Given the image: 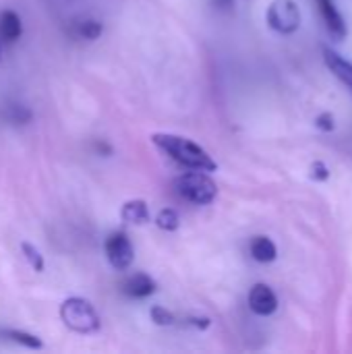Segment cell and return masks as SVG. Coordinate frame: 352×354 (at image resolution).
<instances>
[{"label": "cell", "instance_id": "cell-12", "mask_svg": "<svg viewBox=\"0 0 352 354\" xmlns=\"http://www.w3.org/2000/svg\"><path fill=\"white\" fill-rule=\"evenodd\" d=\"M251 255L259 263H272L278 257V249L272 239L268 236H255L251 241Z\"/></svg>", "mask_w": 352, "mask_h": 354}, {"label": "cell", "instance_id": "cell-8", "mask_svg": "<svg viewBox=\"0 0 352 354\" xmlns=\"http://www.w3.org/2000/svg\"><path fill=\"white\" fill-rule=\"evenodd\" d=\"M156 290H158L156 280L149 274H143V272H135L122 282V292L127 297H131V299H147Z\"/></svg>", "mask_w": 352, "mask_h": 354}, {"label": "cell", "instance_id": "cell-16", "mask_svg": "<svg viewBox=\"0 0 352 354\" xmlns=\"http://www.w3.org/2000/svg\"><path fill=\"white\" fill-rule=\"evenodd\" d=\"M31 110L23 104H8L6 110H4V118L10 122V124H27L31 120Z\"/></svg>", "mask_w": 352, "mask_h": 354}, {"label": "cell", "instance_id": "cell-6", "mask_svg": "<svg viewBox=\"0 0 352 354\" xmlns=\"http://www.w3.org/2000/svg\"><path fill=\"white\" fill-rule=\"evenodd\" d=\"M249 309L259 317H270L278 309V297L268 284H255L249 290Z\"/></svg>", "mask_w": 352, "mask_h": 354}, {"label": "cell", "instance_id": "cell-10", "mask_svg": "<svg viewBox=\"0 0 352 354\" xmlns=\"http://www.w3.org/2000/svg\"><path fill=\"white\" fill-rule=\"evenodd\" d=\"M324 60H326V64H328V68L334 73V77L338 79V81H342L349 89L352 91V62L351 60H346V58H342L338 52H334V50H330V48H326L324 50Z\"/></svg>", "mask_w": 352, "mask_h": 354}, {"label": "cell", "instance_id": "cell-5", "mask_svg": "<svg viewBox=\"0 0 352 354\" xmlns=\"http://www.w3.org/2000/svg\"><path fill=\"white\" fill-rule=\"evenodd\" d=\"M104 251L106 257L110 261V266L118 272H124L133 266L135 261V249L131 239L124 232H112L106 243H104Z\"/></svg>", "mask_w": 352, "mask_h": 354}, {"label": "cell", "instance_id": "cell-17", "mask_svg": "<svg viewBox=\"0 0 352 354\" xmlns=\"http://www.w3.org/2000/svg\"><path fill=\"white\" fill-rule=\"evenodd\" d=\"M21 253H23V257L27 259V263L35 270V272H44V255L39 253V249H35V245H31V243H27V241H23L21 243Z\"/></svg>", "mask_w": 352, "mask_h": 354}, {"label": "cell", "instance_id": "cell-22", "mask_svg": "<svg viewBox=\"0 0 352 354\" xmlns=\"http://www.w3.org/2000/svg\"><path fill=\"white\" fill-rule=\"evenodd\" d=\"M216 4H218V6H230L232 0H216Z\"/></svg>", "mask_w": 352, "mask_h": 354}, {"label": "cell", "instance_id": "cell-4", "mask_svg": "<svg viewBox=\"0 0 352 354\" xmlns=\"http://www.w3.org/2000/svg\"><path fill=\"white\" fill-rule=\"evenodd\" d=\"M270 29L280 35H293L301 27V10L295 0H272L266 12Z\"/></svg>", "mask_w": 352, "mask_h": 354}, {"label": "cell", "instance_id": "cell-2", "mask_svg": "<svg viewBox=\"0 0 352 354\" xmlns=\"http://www.w3.org/2000/svg\"><path fill=\"white\" fill-rule=\"evenodd\" d=\"M60 319L64 328H68L75 334H95L102 328V319L95 311V307L81 297H71L60 305Z\"/></svg>", "mask_w": 352, "mask_h": 354}, {"label": "cell", "instance_id": "cell-20", "mask_svg": "<svg viewBox=\"0 0 352 354\" xmlns=\"http://www.w3.org/2000/svg\"><path fill=\"white\" fill-rule=\"evenodd\" d=\"M187 326H193V328H197V330H207V328L212 326V322H210L207 317H189V319H187Z\"/></svg>", "mask_w": 352, "mask_h": 354}, {"label": "cell", "instance_id": "cell-13", "mask_svg": "<svg viewBox=\"0 0 352 354\" xmlns=\"http://www.w3.org/2000/svg\"><path fill=\"white\" fill-rule=\"evenodd\" d=\"M102 31H104V27H102V23L95 21V19H81V21L75 23V29H73V33H75L79 39H89V41L98 39V37L102 35Z\"/></svg>", "mask_w": 352, "mask_h": 354}, {"label": "cell", "instance_id": "cell-7", "mask_svg": "<svg viewBox=\"0 0 352 354\" xmlns=\"http://www.w3.org/2000/svg\"><path fill=\"white\" fill-rule=\"evenodd\" d=\"M317 2V8H319V15L330 31V35L336 39V41H342L346 39V23H344V17L340 15L338 6L334 4V0H315Z\"/></svg>", "mask_w": 352, "mask_h": 354}, {"label": "cell", "instance_id": "cell-15", "mask_svg": "<svg viewBox=\"0 0 352 354\" xmlns=\"http://www.w3.org/2000/svg\"><path fill=\"white\" fill-rule=\"evenodd\" d=\"M156 226L160 230H164V232H174L180 226V218H178V214L172 207H164L156 216Z\"/></svg>", "mask_w": 352, "mask_h": 354}, {"label": "cell", "instance_id": "cell-21", "mask_svg": "<svg viewBox=\"0 0 352 354\" xmlns=\"http://www.w3.org/2000/svg\"><path fill=\"white\" fill-rule=\"evenodd\" d=\"M317 127L324 129V131H334V118H332V114H322L317 118Z\"/></svg>", "mask_w": 352, "mask_h": 354}, {"label": "cell", "instance_id": "cell-3", "mask_svg": "<svg viewBox=\"0 0 352 354\" xmlns=\"http://www.w3.org/2000/svg\"><path fill=\"white\" fill-rule=\"evenodd\" d=\"M174 189L183 199L195 205H210L218 197V185L201 170L180 174L174 180Z\"/></svg>", "mask_w": 352, "mask_h": 354}, {"label": "cell", "instance_id": "cell-19", "mask_svg": "<svg viewBox=\"0 0 352 354\" xmlns=\"http://www.w3.org/2000/svg\"><path fill=\"white\" fill-rule=\"evenodd\" d=\"M311 178H315V180H328V178H330L328 166H326L324 162H315V164L311 166Z\"/></svg>", "mask_w": 352, "mask_h": 354}, {"label": "cell", "instance_id": "cell-14", "mask_svg": "<svg viewBox=\"0 0 352 354\" xmlns=\"http://www.w3.org/2000/svg\"><path fill=\"white\" fill-rule=\"evenodd\" d=\"M4 336L8 340H12L15 344H21V346H25L29 351H41L44 348V342L37 336L27 334V332H21V330H8V332H4Z\"/></svg>", "mask_w": 352, "mask_h": 354}, {"label": "cell", "instance_id": "cell-18", "mask_svg": "<svg viewBox=\"0 0 352 354\" xmlns=\"http://www.w3.org/2000/svg\"><path fill=\"white\" fill-rule=\"evenodd\" d=\"M149 317H151V322H154L156 326H160V328H168V326H172V324L176 322L174 313L168 311L166 307H160V305H156V307L149 309Z\"/></svg>", "mask_w": 352, "mask_h": 354}, {"label": "cell", "instance_id": "cell-1", "mask_svg": "<svg viewBox=\"0 0 352 354\" xmlns=\"http://www.w3.org/2000/svg\"><path fill=\"white\" fill-rule=\"evenodd\" d=\"M151 143L164 151L170 160H174L176 164L191 168V170H201V172H214L218 170L216 160L193 139L183 137V135H174V133H154Z\"/></svg>", "mask_w": 352, "mask_h": 354}, {"label": "cell", "instance_id": "cell-9", "mask_svg": "<svg viewBox=\"0 0 352 354\" xmlns=\"http://www.w3.org/2000/svg\"><path fill=\"white\" fill-rule=\"evenodd\" d=\"M120 218L127 224H135V226H145L151 222L149 216V205L145 199H129L124 201V205L120 207Z\"/></svg>", "mask_w": 352, "mask_h": 354}, {"label": "cell", "instance_id": "cell-11", "mask_svg": "<svg viewBox=\"0 0 352 354\" xmlns=\"http://www.w3.org/2000/svg\"><path fill=\"white\" fill-rule=\"evenodd\" d=\"M23 33V23L21 17L15 10H2L0 12V39L6 44H12L21 37Z\"/></svg>", "mask_w": 352, "mask_h": 354}, {"label": "cell", "instance_id": "cell-23", "mask_svg": "<svg viewBox=\"0 0 352 354\" xmlns=\"http://www.w3.org/2000/svg\"><path fill=\"white\" fill-rule=\"evenodd\" d=\"M0 56H2V48H0Z\"/></svg>", "mask_w": 352, "mask_h": 354}]
</instances>
